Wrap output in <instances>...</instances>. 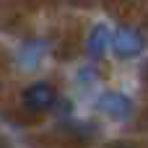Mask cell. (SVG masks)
I'll list each match as a JSON object with an SVG mask.
<instances>
[{"label": "cell", "instance_id": "cell-4", "mask_svg": "<svg viewBox=\"0 0 148 148\" xmlns=\"http://www.w3.org/2000/svg\"><path fill=\"white\" fill-rule=\"evenodd\" d=\"M109 39H112V36H109L107 26H101V23H99V26L88 34V52H91L94 57H101V55H104V49L109 47Z\"/></svg>", "mask_w": 148, "mask_h": 148}, {"label": "cell", "instance_id": "cell-1", "mask_svg": "<svg viewBox=\"0 0 148 148\" xmlns=\"http://www.w3.org/2000/svg\"><path fill=\"white\" fill-rule=\"evenodd\" d=\"M109 44H112V49H114L117 57L130 60V57H135V55L143 49V36H140L135 29H130V26H120V29L112 34Z\"/></svg>", "mask_w": 148, "mask_h": 148}, {"label": "cell", "instance_id": "cell-2", "mask_svg": "<svg viewBox=\"0 0 148 148\" xmlns=\"http://www.w3.org/2000/svg\"><path fill=\"white\" fill-rule=\"evenodd\" d=\"M55 101H57V91H55L49 83H44V81L31 83V86L23 91V107L31 109V112H44V109H49Z\"/></svg>", "mask_w": 148, "mask_h": 148}, {"label": "cell", "instance_id": "cell-3", "mask_svg": "<svg viewBox=\"0 0 148 148\" xmlns=\"http://www.w3.org/2000/svg\"><path fill=\"white\" fill-rule=\"evenodd\" d=\"M99 109L107 112L114 120H127L130 112H133V101L125 94H120V91H104L99 96Z\"/></svg>", "mask_w": 148, "mask_h": 148}]
</instances>
